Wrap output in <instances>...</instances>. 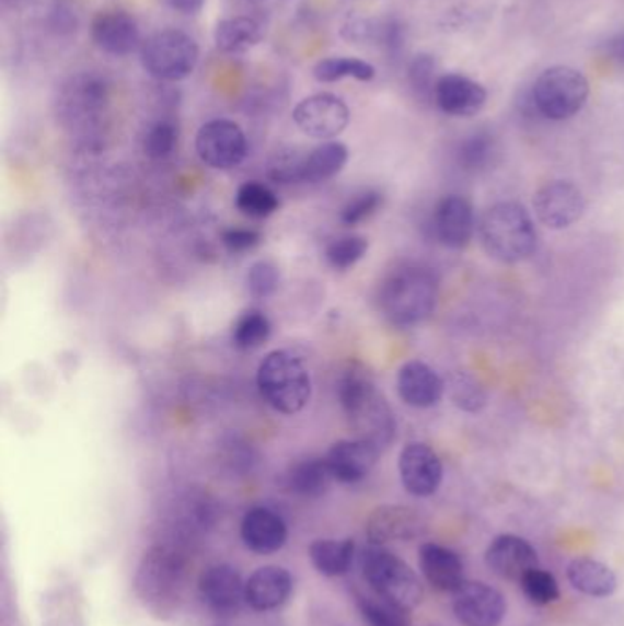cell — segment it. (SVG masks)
I'll return each instance as SVG.
<instances>
[{
  "label": "cell",
  "instance_id": "obj_39",
  "mask_svg": "<svg viewBox=\"0 0 624 626\" xmlns=\"http://www.w3.org/2000/svg\"><path fill=\"white\" fill-rule=\"evenodd\" d=\"M280 271L269 260H258L253 264L247 274V290L255 299H268L279 290Z\"/></svg>",
  "mask_w": 624,
  "mask_h": 626
},
{
  "label": "cell",
  "instance_id": "obj_1",
  "mask_svg": "<svg viewBox=\"0 0 624 626\" xmlns=\"http://www.w3.org/2000/svg\"><path fill=\"white\" fill-rule=\"evenodd\" d=\"M440 295V282L424 264L403 263L381 280L378 306L392 325H419L432 315Z\"/></svg>",
  "mask_w": 624,
  "mask_h": 626
},
{
  "label": "cell",
  "instance_id": "obj_40",
  "mask_svg": "<svg viewBox=\"0 0 624 626\" xmlns=\"http://www.w3.org/2000/svg\"><path fill=\"white\" fill-rule=\"evenodd\" d=\"M174 146H176V129L167 121H158L152 125L143 141L147 156L154 158V160L167 158L173 152Z\"/></svg>",
  "mask_w": 624,
  "mask_h": 626
},
{
  "label": "cell",
  "instance_id": "obj_31",
  "mask_svg": "<svg viewBox=\"0 0 624 626\" xmlns=\"http://www.w3.org/2000/svg\"><path fill=\"white\" fill-rule=\"evenodd\" d=\"M236 207L245 217L252 219H266L279 209V196L261 182H245L236 190Z\"/></svg>",
  "mask_w": 624,
  "mask_h": 626
},
{
  "label": "cell",
  "instance_id": "obj_33",
  "mask_svg": "<svg viewBox=\"0 0 624 626\" xmlns=\"http://www.w3.org/2000/svg\"><path fill=\"white\" fill-rule=\"evenodd\" d=\"M313 76L321 83H335L345 78H354L357 81H372L375 68L370 62L350 57H330L319 61L313 68Z\"/></svg>",
  "mask_w": 624,
  "mask_h": 626
},
{
  "label": "cell",
  "instance_id": "obj_35",
  "mask_svg": "<svg viewBox=\"0 0 624 626\" xmlns=\"http://www.w3.org/2000/svg\"><path fill=\"white\" fill-rule=\"evenodd\" d=\"M495 154V138L487 132H474L473 136H469L467 140H463L458 149V162L465 171L478 173L489 167Z\"/></svg>",
  "mask_w": 624,
  "mask_h": 626
},
{
  "label": "cell",
  "instance_id": "obj_38",
  "mask_svg": "<svg viewBox=\"0 0 624 626\" xmlns=\"http://www.w3.org/2000/svg\"><path fill=\"white\" fill-rule=\"evenodd\" d=\"M385 204V196L380 190H362L359 195L348 200L340 211V222L345 225H357L370 219L380 211Z\"/></svg>",
  "mask_w": 624,
  "mask_h": 626
},
{
  "label": "cell",
  "instance_id": "obj_30",
  "mask_svg": "<svg viewBox=\"0 0 624 626\" xmlns=\"http://www.w3.org/2000/svg\"><path fill=\"white\" fill-rule=\"evenodd\" d=\"M357 608L370 626H411V610L403 608L378 593L357 595Z\"/></svg>",
  "mask_w": 624,
  "mask_h": 626
},
{
  "label": "cell",
  "instance_id": "obj_22",
  "mask_svg": "<svg viewBox=\"0 0 624 626\" xmlns=\"http://www.w3.org/2000/svg\"><path fill=\"white\" fill-rule=\"evenodd\" d=\"M293 579L280 566H263L245 581V603L257 612L277 610L290 599Z\"/></svg>",
  "mask_w": 624,
  "mask_h": 626
},
{
  "label": "cell",
  "instance_id": "obj_36",
  "mask_svg": "<svg viewBox=\"0 0 624 626\" xmlns=\"http://www.w3.org/2000/svg\"><path fill=\"white\" fill-rule=\"evenodd\" d=\"M367 252L368 241L365 236L346 235L330 242L324 257L332 268L346 271V269L354 268L367 255Z\"/></svg>",
  "mask_w": 624,
  "mask_h": 626
},
{
  "label": "cell",
  "instance_id": "obj_44",
  "mask_svg": "<svg viewBox=\"0 0 624 626\" xmlns=\"http://www.w3.org/2000/svg\"><path fill=\"white\" fill-rule=\"evenodd\" d=\"M169 2H171V7H173L174 10H178L180 13H184V15H195V13L200 12L206 0H169Z\"/></svg>",
  "mask_w": 624,
  "mask_h": 626
},
{
  "label": "cell",
  "instance_id": "obj_4",
  "mask_svg": "<svg viewBox=\"0 0 624 626\" xmlns=\"http://www.w3.org/2000/svg\"><path fill=\"white\" fill-rule=\"evenodd\" d=\"M184 582V559L165 546H152L136 571V595L154 614H169L182 598Z\"/></svg>",
  "mask_w": 624,
  "mask_h": 626
},
{
  "label": "cell",
  "instance_id": "obj_37",
  "mask_svg": "<svg viewBox=\"0 0 624 626\" xmlns=\"http://www.w3.org/2000/svg\"><path fill=\"white\" fill-rule=\"evenodd\" d=\"M522 592L530 603L536 606H546V604L555 603L561 598V590H558V582L553 573L550 571L535 568L531 570L528 576L520 581Z\"/></svg>",
  "mask_w": 624,
  "mask_h": 626
},
{
  "label": "cell",
  "instance_id": "obj_9",
  "mask_svg": "<svg viewBox=\"0 0 624 626\" xmlns=\"http://www.w3.org/2000/svg\"><path fill=\"white\" fill-rule=\"evenodd\" d=\"M535 217L550 230H566L585 215L582 190L566 179H553L542 185L533 198Z\"/></svg>",
  "mask_w": 624,
  "mask_h": 626
},
{
  "label": "cell",
  "instance_id": "obj_34",
  "mask_svg": "<svg viewBox=\"0 0 624 626\" xmlns=\"http://www.w3.org/2000/svg\"><path fill=\"white\" fill-rule=\"evenodd\" d=\"M449 394H451L452 403L460 410L469 414L479 413L489 399L485 386L469 372H454L449 383Z\"/></svg>",
  "mask_w": 624,
  "mask_h": 626
},
{
  "label": "cell",
  "instance_id": "obj_43",
  "mask_svg": "<svg viewBox=\"0 0 624 626\" xmlns=\"http://www.w3.org/2000/svg\"><path fill=\"white\" fill-rule=\"evenodd\" d=\"M606 54L610 59L624 65V34H619L606 43Z\"/></svg>",
  "mask_w": 624,
  "mask_h": 626
},
{
  "label": "cell",
  "instance_id": "obj_13",
  "mask_svg": "<svg viewBox=\"0 0 624 626\" xmlns=\"http://www.w3.org/2000/svg\"><path fill=\"white\" fill-rule=\"evenodd\" d=\"M400 476L407 492L427 498L440 489L443 480V464L435 449L427 443L413 442L400 454Z\"/></svg>",
  "mask_w": 624,
  "mask_h": 626
},
{
  "label": "cell",
  "instance_id": "obj_41",
  "mask_svg": "<svg viewBox=\"0 0 624 626\" xmlns=\"http://www.w3.org/2000/svg\"><path fill=\"white\" fill-rule=\"evenodd\" d=\"M436 72H438V65H436L435 57L419 54L411 62L408 79H411V83H413L414 89L418 90L419 94H432V97H435L436 83L440 79L436 78Z\"/></svg>",
  "mask_w": 624,
  "mask_h": 626
},
{
  "label": "cell",
  "instance_id": "obj_2",
  "mask_svg": "<svg viewBox=\"0 0 624 626\" xmlns=\"http://www.w3.org/2000/svg\"><path fill=\"white\" fill-rule=\"evenodd\" d=\"M479 241L489 257L500 263H522L536 252L539 233L530 211L517 201L489 207L478 224Z\"/></svg>",
  "mask_w": 624,
  "mask_h": 626
},
{
  "label": "cell",
  "instance_id": "obj_32",
  "mask_svg": "<svg viewBox=\"0 0 624 626\" xmlns=\"http://www.w3.org/2000/svg\"><path fill=\"white\" fill-rule=\"evenodd\" d=\"M271 336V323L261 310H247L234 323L233 345L239 350H257Z\"/></svg>",
  "mask_w": 624,
  "mask_h": 626
},
{
  "label": "cell",
  "instance_id": "obj_11",
  "mask_svg": "<svg viewBox=\"0 0 624 626\" xmlns=\"http://www.w3.org/2000/svg\"><path fill=\"white\" fill-rule=\"evenodd\" d=\"M458 621L465 626H498L508 612L502 593L485 582H463L452 599Z\"/></svg>",
  "mask_w": 624,
  "mask_h": 626
},
{
  "label": "cell",
  "instance_id": "obj_27",
  "mask_svg": "<svg viewBox=\"0 0 624 626\" xmlns=\"http://www.w3.org/2000/svg\"><path fill=\"white\" fill-rule=\"evenodd\" d=\"M334 476L330 473L324 459H308L291 465L285 473V484L288 491L299 497L317 498L328 491Z\"/></svg>",
  "mask_w": 624,
  "mask_h": 626
},
{
  "label": "cell",
  "instance_id": "obj_5",
  "mask_svg": "<svg viewBox=\"0 0 624 626\" xmlns=\"http://www.w3.org/2000/svg\"><path fill=\"white\" fill-rule=\"evenodd\" d=\"M362 576L373 593L400 604L403 608H416L424 601L425 590L418 573L383 546L372 544L362 554Z\"/></svg>",
  "mask_w": 624,
  "mask_h": 626
},
{
  "label": "cell",
  "instance_id": "obj_26",
  "mask_svg": "<svg viewBox=\"0 0 624 626\" xmlns=\"http://www.w3.org/2000/svg\"><path fill=\"white\" fill-rule=\"evenodd\" d=\"M348 162V149L339 141H326L301 160V184H321L334 178Z\"/></svg>",
  "mask_w": 624,
  "mask_h": 626
},
{
  "label": "cell",
  "instance_id": "obj_3",
  "mask_svg": "<svg viewBox=\"0 0 624 626\" xmlns=\"http://www.w3.org/2000/svg\"><path fill=\"white\" fill-rule=\"evenodd\" d=\"M258 391L282 414L301 413L312 397V378L301 359L286 350L269 352L258 364Z\"/></svg>",
  "mask_w": 624,
  "mask_h": 626
},
{
  "label": "cell",
  "instance_id": "obj_18",
  "mask_svg": "<svg viewBox=\"0 0 624 626\" xmlns=\"http://www.w3.org/2000/svg\"><path fill=\"white\" fill-rule=\"evenodd\" d=\"M198 590L204 603L218 614H233L245 601V582L229 565L209 566L201 571Z\"/></svg>",
  "mask_w": 624,
  "mask_h": 626
},
{
  "label": "cell",
  "instance_id": "obj_15",
  "mask_svg": "<svg viewBox=\"0 0 624 626\" xmlns=\"http://www.w3.org/2000/svg\"><path fill=\"white\" fill-rule=\"evenodd\" d=\"M485 565L500 579L520 582L531 570L539 568V555L525 538L506 533L489 544Z\"/></svg>",
  "mask_w": 624,
  "mask_h": 626
},
{
  "label": "cell",
  "instance_id": "obj_42",
  "mask_svg": "<svg viewBox=\"0 0 624 626\" xmlns=\"http://www.w3.org/2000/svg\"><path fill=\"white\" fill-rule=\"evenodd\" d=\"M263 236L253 230H228L222 233V244L229 253L252 252L261 244Z\"/></svg>",
  "mask_w": 624,
  "mask_h": 626
},
{
  "label": "cell",
  "instance_id": "obj_20",
  "mask_svg": "<svg viewBox=\"0 0 624 626\" xmlns=\"http://www.w3.org/2000/svg\"><path fill=\"white\" fill-rule=\"evenodd\" d=\"M92 39L100 50L116 57L130 56L141 45L138 23L123 12L100 13L92 23Z\"/></svg>",
  "mask_w": 624,
  "mask_h": 626
},
{
  "label": "cell",
  "instance_id": "obj_6",
  "mask_svg": "<svg viewBox=\"0 0 624 626\" xmlns=\"http://www.w3.org/2000/svg\"><path fill=\"white\" fill-rule=\"evenodd\" d=\"M588 95L590 83L585 73L571 67H552L536 78L531 100L544 118L564 121L585 108Z\"/></svg>",
  "mask_w": 624,
  "mask_h": 626
},
{
  "label": "cell",
  "instance_id": "obj_14",
  "mask_svg": "<svg viewBox=\"0 0 624 626\" xmlns=\"http://www.w3.org/2000/svg\"><path fill=\"white\" fill-rule=\"evenodd\" d=\"M425 532V522L416 509L407 506H380L367 520V537L373 546L408 543Z\"/></svg>",
  "mask_w": 624,
  "mask_h": 626
},
{
  "label": "cell",
  "instance_id": "obj_21",
  "mask_svg": "<svg viewBox=\"0 0 624 626\" xmlns=\"http://www.w3.org/2000/svg\"><path fill=\"white\" fill-rule=\"evenodd\" d=\"M397 392L403 402L414 408H430L441 402L446 383L435 369L424 361H408L397 372Z\"/></svg>",
  "mask_w": 624,
  "mask_h": 626
},
{
  "label": "cell",
  "instance_id": "obj_10",
  "mask_svg": "<svg viewBox=\"0 0 624 626\" xmlns=\"http://www.w3.org/2000/svg\"><path fill=\"white\" fill-rule=\"evenodd\" d=\"M293 121L310 138L332 140L350 124V111L337 95L315 94L297 105Z\"/></svg>",
  "mask_w": 624,
  "mask_h": 626
},
{
  "label": "cell",
  "instance_id": "obj_16",
  "mask_svg": "<svg viewBox=\"0 0 624 626\" xmlns=\"http://www.w3.org/2000/svg\"><path fill=\"white\" fill-rule=\"evenodd\" d=\"M381 451L367 440H339L324 456L334 480L357 484L365 480L378 464Z\"/></svg>",
  "mask_w": 624,
  "mask_h": 626
},
{
  "label": "cell",
  "instance_id": "obj_7",
  "mask_svg": "<svg viewBox=\"0 0 624 626\" xmlns=\"http://www.w3.org/2000/svg\"><path fill=\"white\" fill-rule=\"evenodd\" d=\"M198 45L190 35L180 30H163L141 45V62L152 78L182 81L195 72Z\"/></svg>",
  "mask_w": 624,
  "mask_h": 626
},
{
  "label": "cell",
  "instance_id": "obj_17",
  "mask_svg": "<svg viewBox=\"0 0 624 626\" xmlns=\"http://www.w3.org/2000/svg\"><path fill=\"white\" fill-rule=\"evenodd\" d=\"M435 101L441 113L454 118H471L484 108L487 90L462 73H446L436 83Z\"/></svg>",
  "mask_w": 624,
  "mask_h": 626
},
{
  "label": "cell",
  "instance_id": "obj_28",
  "mask_svg": "<svg viewBox=\"0 0 624 626\" xmlns=\"http://www.w3.org/2000/svg\"><path fill=\"white\" fill-rule=\"evenodd\" d=\"M356 544L351 538L334 541V538H319L310 546V560L313 568L324 577H340L348 573L354 563Z\"/></svg>",
  "mask_w": 624,
  "mask_h": 626
},
{
  "label": "cell",
  "instance_id": "obj_29",
  "mask_svg": "<svg viewBox=\"0 0 624 626\" xmlns=\"http://www.w3.org/2000/svg\"><path fill=\"white\" fill-rule=\"evenodd\" d=\"M263 37V26L252 18L226 19L222 23H218L217 32H215L218 50L228 51V54L250 50L253 46H257Z\"/></svg>",
  "mask_w": 624,
  "mask_h": 626
},
{
  "label": "cell",
  "instance_id": "obj_19",
  "mask_svg": "<svg viewBox=\"0 0 624 626\" xmlns=\"http://www.w3.org/2000/svg\"><path fill=\"white\" fill-rule=\"evenodd\" d=\"M240 537L253 554H277L288 541V526L271 509L253 508L242 519Z\"/></svg>",
  "mask_w": 624,
  "mask_h": 626
},
{
  "label": "cell",
  "instance_id": "obj_45",
  "mask_svg": "<svg viewBox=\"0 0 624 626\" xmlns=\"http://www.w3.org/2000/svg\"><path fill=\"white\" fill-rule=\"evenodd\" d=\"M252 2H261V0H252Z\"/></svg>",
  "mask_w": 624,
  "mask_h": 626
},
{
  "label": "cell",
  "instance_id": "obj_12",
  "mask_svg": "<svg viewBox=\"0 0 624 626\" xmlns=\"http://www.w3.org/2000/svg\"><path fill=\"white\" fill-rule=\"evenodd\" d=\"M430 231L441 246L463 250L476 231L473 204L465 196H443L430 217Z\"/></svg>",
  "mask_w": 624,
  "mask_h": 626
},
{
  "label": "cell",
  "instance_id": "obj_25",
  "mask_svg": "<svg viewBox=\"0 0 624 626\" xmlns=\"http://www.w3.org/2000/svg\"><path fill=\"white\" fill-rule=\"evenodd\" d=\"M568 581L590 598H610L617 590V577L610 566L591 557H577L568 566Z\"/></svg>",
  "mask_w": 624,
  "mask_h": 626
},
{
  "label": "cell",
  "instance_id": "obj_24",
  "mask_svg": "<svg viewBox=\"0 0 624 626\" xmlns=\"http://www.w3.org/2000/svg\"><path fill=\"white\" fill-rule=\"evenodd\" d=\"M108 101V86L105 79L81 73L62 90L61 105L68 114L90 116L103 111Z\"/></svg>",
  "mask_w": 624,
  "mask_h": 626
},
{
  "label": "cell",
  "instance_id": "obj_8",
  "mask_svg": "<svg viewBox=\"0 0 624 626\" xmlns=\"http://www.w3.org/2000/svg\"><path fill=\"white\" fill-rule=\"evenodd\" d=\"M196 152L209 167H236L247 154L244 130L229 119H212L198 130Z\"/></svg>",
  "mask_w": 624,
  "mask_h": 626
},
{
  "label": "cell",
  "instance_id": "obj_23",
  "mask_svg": "<svg viewBox=\"0 0 624 626\" xmlns=\"http://www.w3.org/2000/svg\"><path fill=\"white\" fill-rule=\"evenodd\" d=\"M419 568L430 587L438 592H457L465 582V566L457 552L436 543L421 544Z\"/></svg>",
  "mask_w": 624,
  "mask_h": 626
}]
</instances>
